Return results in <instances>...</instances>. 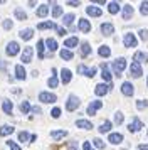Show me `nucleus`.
Masks as SVG:
<instances>
[{"label":"nucleus","mask_w":148,"mask_h":150,"mask_svg":"<svg viewBox=\"0 0 148 150\" xmlns=\"http://www.w3.org/2000/svg\"><path fill=\"white\" fill-rule=\"evenodd\" d=\"M133 17V7L130 5V4H126L125 7H123V21H130Z\"/></svg>","instance_id":"18"},{"label":"nucleus","mask_w":148,"mask_h":150,"mask_svg":"<svg viewBox=\"0 0 148 150\" xmlns=\"http://www.w3.org/2000/svg\"><path fill=\"white\" fill-rule=\"evenodd\" d=\"M39 101H42V103H56L57 101V96L54 95V93L42 91V93H39Z\"/></svg>","instance_id":"3"},{"label":"nucleus","mask_w":148,"mask_h":150,"mask_svg":"<svg viewBox=\"0 0 148 150\" xmlns=\"http://www.w3.org/2000/svg\"><path fill=\"white\" fill-rule=\"evenodd\" d=\"M59 54H61V57H62L64 61H71V59L74 57V54H73V51H71V49H62Z\"/></svg>","instance_id":"23"},{"label":"nucleus","mask_w":148,"mask_h":150,"mask_svg":"<svg viewBox=\"0 0 148 150\" xmlns=\"http://www.w3.org/2000/svg\"><path fill=\"white\" fill-rule=\"evenodd\" d=\"M108 142H111L113 145H120V143L123 142V135H121V133H109Z\"/></svg>","instance_id":"16"},{"label":"nucleus","mask_w":148,"mask_h":150,"mask_svg":"<svg viewBox=\"0 0 148 150\" xmlns=\"http://www.w3.org/2000/svg\"><path fill=\"white\" fill-rule=\"evenodd\" d=\"M51 116H52V118H59V116H61V108H59V106H57V108H52Z\"/></svg>","instance_id":"48"},{"label":"nucleus","mask_w":148,"mask_h":150,"mask_svg":"<svg viewBox=\"0 0 148 150\" xmlns=\"http://www.w3.org/2000/svg\"><path fill=\"white\" fill-rule=\"evenodd\" d=\"M37 52H39V59H44V41L40 39L39 42H37Z\"/></svg>","instance_id":"35"},{"label":"nucleus","mask_w":148,"mask_h":150,"mask_svg":"<svg viewBox=\"0 0 148 150\" xmlns=\"http://www.w3.org/2000/svg\"><path fill=\"white\" fill-rule=\"evenodd\" d=\"M123 118H125V116H123L121 111H116V113H114V123H116V125H121V123H123Z\"/></svg>","instance_id":"41"},{"label":"nucleus","mask_w":148,"mask_h":150,"mask_svg":"<svg viewBox=\"0 0 148 150\" xmlns=\"http://www.w3.org/2000/svg\"><path fill=\"white\" fill-rule=\"evenodd\" d=\"M49 14V7H47L46 4H42L39 8H37V17H46Z\"/></svg>","instance_id":"31"},{"label":"nucleus","mask_w":148,"mask_h":150,"mask_svg":"<svg viewBox=\"0 0 148 150\" xmlns=\"http://www.w3.org/2000/svg\"><path fill=\"white\" fill-rule=\"evenodd\" d=\"M79 30H82L84 34L91 30V24H89V21H87V19H81V21H79Z\"/></svg>","instance_id":"22"},{"label":"nucleus","mask_w":148,"mask_h":150,"mask_svg":"<svg viewBox=\"0 0 148 150\" xmlns=\"http://www.w3.org/2000/svg\"><path fill=\"white\" fill-rule=\"evenodd\" d=\"M46 46H47V49L49 51H57V42H56V39H47L46 41Z\"/></svg>","instance_id":"33"},{"label":"nucleus","mask_w":148,"mask_h":150,"mask_svg":"<svg viewBox=\"0 0 148 150\" xmlns=\"http://www.w3.org/2000/svg\"><path fill=\"white\" fill-rule=\"evenodd\" d=\"M86 14H87V15H91V17H99V15L103 14V10H101L99 7L89 5V7H86Z\"/></svg>","instance_id":"15"},{"label":"nucleus","mask_w":148,"mask_h":150,"mask_svg":"<svg viewBox=\"0 0 148 150\" xmlns=\"http://www.w3.org/2000/svg\"><path fill=\"white\" fill-rule=\"evenodd\" d=\"M7 145L10 147V150H22V149L19 147V145H17V143L13 142V140H7Z\"/></svg>","instance_id":"47"},{"label":"nucleus","mask_w":148,"mask_h":150,"mask_svg":"<svg viewBox=\"0 0 148 150\" xmlns=\"http://www.w3.org/2000/svg\"><path fill=\"white\" fill-rule=\"evenodd\" d=\"M19 51H20V46H19V42L17 41L8 42V46H7V49H5L7 56H17L19 54Z\"/></svg>","instance_id":"5"},{"label":"nucleus","mask_w":148,"mask_h":150,"mask_svg":"<svg viewBox=\"0 0 148 150\" xmlns=\"http://www.w3.org/2000/svg\"><path fill=\"white\" fill-rule=\"evenodd\" d=\"M108 12L109 14H118L120 12V4L118 2H109L108 4Z\"/></svg>","instance_id":"24"},{"label":"nucleus","mask_w":148,"mask_h":150,"mask_svg":"<svg viewBox=\"0 0 148 150\" xmlns=\"http://www.w3.org/2000/svg\"><path fill=\"white\" fill-rule=\"evenodd\" d=\"M57 27V24H54V22L47 21V22H40L39 25H37V29H40V30H44V29H56Z\"/></svg>","instance_id":"26"},{"label":"nucleus","mask_w":148,"mask_h":150,"mask_svg":"<svg viewBox=\"0 0 148 150\" xmlns=\"http://www.w3.org/2000/svg\"><path fill=\"white\" fill-rule=\"evenodd\" d=\"M121 93L125 96H133V93H135V86L131 84L130 81H125L123 84H121Z\"/></svg>","instance_id":"7"},{"label":"nucleus","mask_w":148,"mask_h":150,"mask_svg":"<svg viewBox=\"0 0 148 150\" xmlns=\"http://www.w3.org/2000/svg\"><path fill=\"white\" fill-rule=\"evenodd\" d=\"M29 138H30V137H29L27 132H20V133H19V142H27Z\"/></svg>","instance_id":"46"},{"label":"nucleus","mask_w":148,"mask_h":150,"mask_svg":"<svg viewBox=\"0 0 148 150\" xmlns=\"http://www.w3.org/2000/svg\"><path fill=\"white\" fill-rule=\"evenodd\" d=\"M98 54H99L101 57H109V56H111V49L108 47V46H101V47L98 49Z\"/></svg>","instance_id":"27"},{"label":"nucleus","mask_w":148,"mask_h":150,"mask_svg":"<svg viewBox=\"0 0 148 150\" xmlns=\"http://www.w3.org/2000/svg\"><path fill=\"white\" fill-rule=\"evenodd\" d=\"M130 73H131V76L133 78H140L141 74H143V69H141V64H138V62H131V66H130Z\"/></svg>","instance_id":"9"},{"label":"nucleus","mask_w":148,"mask_h":150,"mask_svg":"<svg viewBox=\"0 0 148 150\" xmlns=\"http://www.w3.org/2000/svg\"><path fill=\"white\" fill-rule=\"evenodd\" d=\"M74 14H66L64 17H62V22H64V25H73V22H74Z\"/></svg>","instance_id":"34"},{"label":"nucleus","mask_w":148,"mask_h":150,"mask_svg":"<svg viewBox=\"0 0 148 150\" xmlns=\"http://www.w3.org/2000/svg\"><path fill=\"white\" fill-rule=\"evenodd\" d=\"M69 150H78V142H71L69 143Z\"/></svg>","instance_id":"54"},{"label":"nucleus","mask_w":148,"mask_h":150,"mask_svg":"<svg viewBox=\"0 0 148 150\" xmlns=\"http://www.w3.org/2000/svg\"><path fill=\"white\" fill-rule=\"evenodd\" d=\"M71 79H73V73H71V71H69V69H62V71H61V81L64 83V84H67V83L71 81Z\"/></svg>","instance_id":"17"},{"label":"nucleus","mask_w":148,"mask_h":150,"mask_svg":"<svg viewBox=\"0 0 148 150\" xmlns=\"http://www.w3.org/2000/svg\"><path fill=\"white\" fill-rule=\"evenodd\" d=\"M56 32H57V35H61V37H64V35L67 34V32H66V29H64V27H59V25L56 27Z\"/></svg>","instance_id":"50"},{"label":"nucleus","mask_w":148,"mask_h":150,"mask_svg":"<svg viewBox=\"0 0 148 150\" xmlns=\"http://www.w3.org/2000/svg\"><path fill=\"white\" fill-rule=\"evenodd\" d=\"M25 69H24V66H15V78H19V79H25Z\"/></svg>","instance_id":"25"},{"label":"nucleus","mask_w":148,"mask_h":150,"mask_svg":"<svg viewBox=\"0 0 148 150\" xmlns=\"http://www.w3.org/2000/svg\"><path fill=\"white\" fill-rule=\"evenodd\" d=\"M138 150H148V145H143L141 143V145H138Z\"/></svg>","instance_id":"56"},{"label":"nucleus","mask_w":148,"mask_h":150,"mask_svg":"<svg viewBox=\"0 0 148 150\" xmlns=\"http://www.w3.org/2000/svg\"><path fill=\"white\" fill-rule=\"evenodd\" d=\"M141 128H143V122H141V120H138L136 116L133 118V122L128 125V130H130L131 133H135V132H140Z\"/></svg>","instance_id":"8"},{"label":"nucleus","mask_w":148,"mask_h":150,"mask_svg":"<svg viewBox=\"0 0 148 150\" xmlns=\"http://www.w3.org/2000/svg\"><path fill=\"white\" fill-rule=\"evenodd\" d=\"M109 130H111V122H108V120H106L104 123H101V127H99L101 133H108Z\"/></svg>","instance_id":"36"},{"label":"nucleus","mask_w":148,"mask_h":150,"mask_svg":"<svg viewBox=\"0 0 148 150\" xmlns=\"http://www.w3.org/2000/svg\"><path fill=\"white\" fill-rule=\"evenodd\" d=\"M109 84H104V83H101V84H96V88H94V93H96V96H104L109 91Z\"/></svg>","instance_id":"11"},{"label":"nucleus","mask_w":148,"mask_h":150,"mask_svg":"<svg viewBox=\"0 0 148 150\" xmlns=\"http://www.w3.org/2000/svg\"><path fill=\"white\" fill-rule=\"evenodd\" d=\"M47 84H49V88H57L59 86V79H57V74H54L49 81H47Z\"/></svg>","instance_id":"37"},{"label":"nucleus","mask_w":148,"mask_h":150,"mask_svg":"<svg viewBox=\"0 0 148 150\" xmlns=\"http://www.w3.org/2000/svg\"><path fill=\"white\" fill-rule=\"evenodd\" d=\"M32 35H34V29H30V27L20 30V39H22V41H30Z\"/></svg>","instance_id":"13"},{"label":"nucleus","mask_w":148,"mask_h":150,"mask_svg":"<svg viewBox=\"0 0 148 150\" xmlns=\"http://www.w3.org/2000/svg\"><path fill=\"white\" fill-rule=\"evenodd\" d=\"M138 34H140L141 41H147V39H148V30H147V29H141V30L138 32Z\"/></svg>","instance_id":"49"},{"label":"nucleus","mask_w":148,"mask_h":150,"mask_svg":"<svg viewBox=\"0 0 148 150\" xmlns=\"http://www.w3.org/2000/svg\"><path fill=\"white\" fill-rule=\"evenodd\" d=\"M94 74H96V68H91V69L87 68L86 69V76H87V78H93Z\"/></svg>","instance_id":"51"},{"label":"nucleus","mask_w":148,"mask_h":150,"mask_svg":"<svg viewBox=\"0 0 148 150\" xmlns=\"http://www.w3.org/2000/svg\"><path fill=\"white\" fill-rule=\"evenodd\" d=\"M101 76H103V79H104V81L111 83V73H109V69H108L106 62H103V64H101Z\"/></svg>","instance_id":"14"},{"label":"nucleus","mask_w":148,"mask_h":150,"mask_svg":"<svg viewBox=\"0 0 148 150\" xmlns=\"http://www.w3.org/2000/svg\"><path fill=\"white\" fill-rule=\"evenodd\" d=\"M147 86H148V79H147Z\"/></svg>","instance_id":"57"},{"label":"nucleus","mask_w":148,"mask_h":150,"mask_svg":"<svg viewBox=\"0 0 148 150\" xmlns=\"http://www.w3.org/2000/svg\"><path fill=\"white\" fill-rule=\"evenodd\" d=\"M93 143H94V147H96V149H104V142H103L101 138H94Z\"/></svg>","instance_id":"45"},{"label":"nucleus","mask_w":148,"mask_h":150,"mask_svg":"<svg viewBox=\"0 0 148 150\" xmlns=\"http://www.w3.org/2000/svg\"><path fill=\"white\" fill-rule=\"evenodd\" d=\"M78 44H79L78 37H69V39H66V41H64V46H66V47H76Z\"/></svg>","instance_id":"30"},{"label":"nucleus","mask_w":148,"mask_h":150,"mask_svg":"<svg viewBox=\"0 0 148 150\" xmlns=\"http://www.w3.org/2000/svg\"><path fill=\"white\" fill-rule=\"evenodd\" d=\"M62 15V7H59L57 4L54 5V8H52V17L54 19H57V17H61Z\"/></svg>","instance_id":"39"},{"label":"nucleus","mask_w":148,"mask_h":150,"mask_svg":"<svg viewBox=\"0 0 148 150\" xmlns=\"http://www.w3.org/2000/svg\"><path fill=\"white\" fill-rule=\"evenodd\" d=\"M12 25H13V22L10 21V19H5V21H4V24H2V27L5 29V30H10V29H12Z\"/></svg>","instance_id":"43"},{"label":"nucleus","mask_w":148,"mask_h":150,"mask_svg":"<svg viewBox=\"0 0 148 150\" xmlns=\"http://www.w3.org/2000/svg\"><path fill=\"white\" fill-rule=\"evenodd\" d=\"M79 105H81L79 98H78L76 95H71L69 98H67V101H66V110L67 111H74V110L79 108Z\"/></svg>","instance_id":"2"},{"label":"nucleus","mask_w":148,"mask_h":150,"mask_svg":"<svg viewBox=\"0 0 148 150\" xmlns=\"http://www.w3.org/2000/svg\"><path fill=\"white\" fill-rule=\"evenodd\" d=\"M101 32H103V35L114 34V25L109 24V22H104V24H101Z\"/></svg>","instance_id":"12"},{"label":"nucleus","mask_w":148,"mask_h":150,"mask_svg":"<svg viewBox=\"0 0 148 150\" xmlns=\"http://www.w3.org/2000/svg\"><path fill=\"white\" fill-rule=\"evenodd\" d=\"M79 4H81V2H78V0H73V2L69 0V2H67V5H73V7H78Z\"/></svg>","instance_id":"55"},{"label":"nucleus","mask_w":148,"mask_h":150,"mask_svg":"<svg viewBox=\"0 0 148 150\" xmlns=\"http://www.w3.org/2000/svg\"><path fill=\"white\" fill-rule=\"evenodd\" d=\"M99 108H103V101H99V100H96V101H91V105L87 106V115H96V111Z\"/></svg>","instance_id":"10"},{"label":"nucleus","mask_w":148,"mask_h":150,"mask_svg":"<svg viewBox=\"0 0 148 150\" xmlns=\"http://www.w3.org/2000/svg\"><path fill=\"white\" fill-rule=\"evenodd\" d=\"M123 150H125V149H123Z\"/></svg>","instance_id":"58"},{"label":"nucleus","mask_w":148,"mask_h":150,"mask_svg":"<svg viewBox=\"0 0 148 150\" xmlns=\"http://www.w3.org/2000/svg\"><path fill=\"white\" fill-rule=\"evenodd\" d=\"M82 150H94V149L91 147V143H89V142H84V143H82Z\"/></svg>","instance_id":"52"},{"label":"nucleus","mask_w":148,"mask_h":150,"mask_svg":"<svg viewBox=\"0 0 148 150\" xmlns=\"http://www.w3.org/2000/svg\"><path fill=\"white\" fill-rule=\"evenodd\" d=\"M10 133H13V127L12 125H4L2 128H0V135H10Z\"/></svg>","instance_id":"32"},{"label":"nucleus","mask_w":148,"mask_h":150,"mask_svg":"<svg viewBox=\"0 0 148 150\" xmlns=\"http://www.w3.org/2000/svg\"><path fill=\"white\" fill-rule=\"evenodd\" d=\"M133 59H135V62H147L148 61V54H145V52H141V51H138V52H135V56H133Z\"/></svg>","instance_id":"20"},{"label":"nucleus","mask_w":148,"mask_h":150,"mask_svg":"<svg viewBox=\"0 0 148 150\" xmlns=\"http://www.w3.org/2000/svg\"><path fill=\"white\" fill-rule=\"evenodd\" d=\"M123 44H125V47H136L138 41H136L135 34L128 32V34H125V37H123Z\"/></svg>","instance_id":"4"},{"label":"nucleus","mask_w":148,"mask_h":150,"mask_svg":"<svg viewBox=\"0 0 148 150\" xmlns=\"http://www.w3.org/2000/svg\"><path fill=\"white\" fill-rule=\"evenodd\" d=\"M30 113H37V115H39L40 108H39V106H30Z\"/></svg>","instance_id":"53"},{"label":"nucleus","mask_w":148,"mask_h":150,"mask_svg":"<svg viewBox=\"0 0 148 150\" xmlns=\"http://www.w3.org/2000/svg\"><path fill=\"white\" fill-rule=\"evenodd\" d=\"M32 57H34V49L32 47H25L24 49V52H22L20 61L24 62V64H29V62L32 61Z\"/></svg>","instance_id":"6"},{"label":"nucleus","mask_w":148,"mask_h":150,"mask_svg":"<svg viewBox=\"0 0 148 150\" xmlns=\"http://www.w3.org/2000/svg\"><path fill=\"white\" fill-rule=\"evenodd\" d=\"M89 54H91V46H89L87 42H82V44H81V56L86 57V56H89Z\"/></svg>","instance_id":"28"},{"label":"nucleus","mask_w":148,"mask_h":150,"mask_svg":"<svg viewBox=\"0 0 148 150\" xmlns=\"http://www.w3.org/2000/svg\"><path fill=\"white\" fill-rule=\"evenodd\" d=\"M76 127L78 128H82V130H91L93 128V123L89 122V120H78L76 122Z\"/></svg>","instance_id":"19"},{"label":"nucleus","mask_w":148,"mask_h":150,"mask_svg":"<svg viewBox=\"0 0 148 150\" xmlns=\"http://www.w3.org/2000/svg\"><path fill=\"white\" fill-rule=\"evenodd\" d=\"M20 111H22V113H29V111H30V105H29V101H24L22 105H20Z\"/></svg>","instance_id":"42"},{"label":"nucleus","mask_w":148,"mask_h":150,"mask_svg":"<svg viewBox=\"0 0 148 150\" xmlns=\"http://www.w3.org/2000/svg\"><path fill=\"white\" fill-rule=\"evenodd\" d=\"M13 14H15V17H17L19 21H25V19H27V14L22 10V8H15V12H13Z\"/></svg>","instance_id":"38"},{"label":"nucleus","mask_w":148,"mask_h":150,"mask_svg":"<svg viewBox=\"0 0 148 150\" xmlns=\"http://www.w3.org/2000/svg\"><path fill=\"white\" fill-rule=\"evenodd\" d=\"M51 137H52L54 140H61V138L67 137V132L66 130H52L51 132Z\"/></svg>","instance_id":"21"},{"label":"nucleus","mask_w":148,"mask_h":150,"mask_svg":"<svg viewBox=\"0 0 148 150\" xmlns=\"http://www.w3.org/2000/svg\"><path fill=\"white\" fill-rule=\"evenodd\" d=\"M140 12H141V15H148V2H141Z\"/></svg>","instance_id":"44"},{"label":"nucleus","mask_w":148,"mask_h":150,"mask_svg":"<svg viewBox=\"0 0 148 150\" xmlns=\"http://www.w3.org/2000/svg\"><path fill=\"white\" fill-rule=\"evenodd\" d=\"M125 68H126V59H125V57H118V59L113 62V71H114L116 76H121V73L125 71Z\"/></svg>","instance_id":"1"},{"label":"nucleus","mask_w":148,"mask_h":150,"mask_svg":"<svg viewBox=\"0 0 148 150\" xmlns=\"http://www.w3.org/2000/svg\"><path fill=\"white\" fill-rule=\"evenodd\" d=\"M2 108H4V111H5L7 115H12V101H10V100H4Z\"/></svg>","instance_id":"29"},{"label":"nucleus","mask_w":148,"mask_h":150,"mask_svg":"<svg viewBox=\"0 0 148 150\" xmlns=\"http://www.w3.org/2000/svg\"><path fill=\"white\" fill-rule=\"evenodd\" d=\"M136 108L138 110L148 108V100H138V101H136Z\"/></svg>","instance_id":"40"}]
</instances>
